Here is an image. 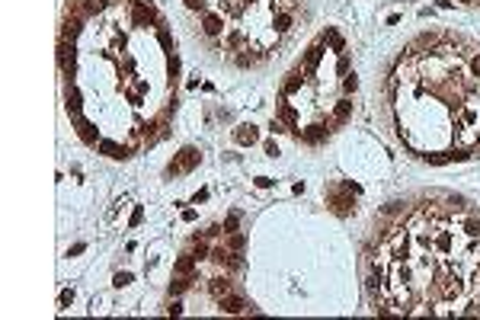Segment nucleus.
<instances>
[{"label":"nucleus","instance_id":"nucleus-1","mask_svg":"<svg viewBox=\"0 0 480 320\" xmlns=\"http://www.w3.org/2000/svg\"><path fill=\"white\" fill-rule=\"evenodd\" d=\"M199 160H202V154H199L196 147H186L183 154H179V160L166 167V176H176V173H189V170H196V167H199Z\"/></svg>","mask_w":480,"mask_h":320},{"label":"nucleus","instance_id":"nucleus-2","mask_svg":"<svg viewBox=\"0 0 480 320\" xmlns=\"http://www.w3.org/2000/svg\"><path fill=\"white\" fill-rule=\"evenodd\" d=\"M58 64H61V70L70 77L77 70V48H74V42H64L61 39V45H58Z\"/></svg>","mask_w":480,"mask_h":320},{"label":"nucleus","instance_id":"nucleus-3","mask_svg":"<svg viewBox=\"0 0 480 320\" xmlns=\"http://www.w3.org/2000/svg\"><path fill=\"white\" fill-rule=\"evenodd\" d=\"M272 29H275V35H288L295 29V13L292 10H275L272 13Z\"/></svg>","mask_w":480,"mask_h":320},{"label":"nucleus","instance_id":"nucleus-4","mask_svg":"<svg viewBox=\"0 0 480 320\" xmlns=\"http://www.w3.org/2000/svg\"><path fill=\"white\" fill-rule=\"evenodd\" d=\"M202 32L205 35H221L224 32V19H221V13H202Z\"/></svg>","mask_w":480,"mask_h":320},{"label":"nucleus","instance_id":"nucleus-5","mask_svg":"<svg viewBox=\"0 0 480 320\" xmlns=\"http://www.w3.org/2000/svg\"><path fill=\"white\" fill-rule=\"evenodd\" d=\"M218 304H221V311H224V314H240V311H247V301H244V298H237L234 291H231V294H224V298H218Z\"/></svg>","mask_w":480,"mask_h":320},{"label":"nucleus","instance_id":"nucleus-6","mask_svg":"<svg viewBox=\"0 0 480 320\" xmlns=\"http://www.w3.org/2000/svg\"><path fill=\"white\" fill-rule=\"evenodd\" d=\"M234 141H237V144H256V141H259L256 125H240L237 132H234Z\"/></svg>","mask_w":480,"mask_h":320},{"label":"nucleus","instance_id":"nucleus-7","mask_svg":"<svg viewBox=\"0 0 480 320\" xmlns=\"http://www.w3.org/2000/svg\"><path fill=\"white\" fill-rule=\"evenodd\" d=\"M80 26H83V16L64 19V26H61V39H64V42H74L77 35H80Z\"/></svg>","mask_w":480,"mask_h":320},{"label":"nucleus","instance_id":"nucleus-8","mask_svg":"<svg viewBox=\"0 0 480 320\" xmlns=\"http://www.w3.org/2000/svg\"><path fill=\"white\" fill-rule=\"evenodd\" d=\"M323 138H327V125H310L301 132V141H307V144H320Z\"/></svg>","mask_w":480,"mask_h":320},{"label":"nucleus","instance_id":"nucleus-9","mask_svg":"<svg viewBox=\"0 0 480 320\" xmlns=\"http://www.w3.org/2000/svg\"><path fill=\"white\" fill-rule=\"evenodd\" d=\"M208 291L214 294V298H224V294H231V291H234V285H231V279H211Z\"/></svg>","mask_w":480,"mask_h":320},{"label":"nucleus","instance_id":"nucleus-10","mask_svg":"<svg viewBox=\"0 0 480 320\" xmlns=\"http://www.w3.org/2000/svg\"><path fill=\"white\" fill-rule=\"evenodd\" d=\"M74 125H77V135H80L83 141H87V144H93V147L100 144V135L93 132V125H87V122H83V118H80V122H74Z\"/></svg>","mask_w":480,"mask_h":320},{"label":"nucleus","instance_id":"nucleus-11","mask_svg":"<svg viewBox=\"0 0 480 320\" xmlns=\"http://www.w3.org/2000/svg\"><path fill=\"white\" fill-rule=\"evenodd\" d=\"M349 115H352V103L349 100H340V103H336V109H333V122H346Z\"/></svg>","mask_w":480,"mask_h":320},{"label":"nucleus","instance_id":"nucleus-12","mask_svg":"<svg viewBox=\"0 0 480 320\" xmlns=\"http://www.w3.org/2000/svg\"><path fill=\"white\" fill-rule=\"evenodd\" d=\"M467 74L474 80H480V52H471V61H467Z\"/></svg>","mask_w":480,"mask_h":320},{"label":"nucleus","instance_id":"nucleus-13","mask_svg":"<svg viewBox=\"0 0 480 320\" xmlns=\"http://www.w3.org/2000/svg\"><path fill=\"white\" fill-rule=\"evenodd\" d=\"M192 266H196V256H183L176 263V272H179V276H186V272H192Z\"/></svg>","mask_w":480,"mask_h":320},{"label":"nucleus","instance_id":"nucleus-14","mask_svg":"<svg viewBox=\"0 0 480 320\" xmlns=\"http://www.w3.org/2000/svg\"><path fill=\"white\" fill-rule=\"evenodd\" d=\"M240 45H244V35H240V32H231V35L224 39V48H227V52H231V48H240Z\"/></svg>","mask_w":480,"mask_h":320},{"label":"nucleus","instance_id":"nucleus-15","mask_svg":"<svg viewBox=\"0 0 480 320\" xmlns=\"http://www.w3.org/2000/svg\"><path fill=\"white\" fill-rule=\"evenodd\" d=\"M237 224H240V215L234 211V215H227V221H224V231H227V234H234V231H237Z\"/></svg>","mask_w":480,"mask_h":320},{"label":"nucleus","instance_id":"nucleus-16","mask_svg":"<svg viewBox=\"0 0 480 320\" xmlns=\"http://www.w3.org/2000/svg\"><path fill=\"white\" fill-rule=\"evenodd\" d=\"M186 288H189V279H176L173 285H170V294H183Z\"/></svg>","mask_w":480,"mask_h":320},{"label":"nucleus","instance_id":"nucleus-17","mask_svg":"<svg viewBox=\"0 0 480 320\" xmlns=\"http://www.w3.org/2000/svg\"><path fill=\"white\" fill-rule=\"evenodd\" d=\"M256 61H259L256 55H237V64H240V67H253Z\"/></svg>","mask_w":480,"mask_h":320},{"label":"nucleus","instance_id":"nucleus-18","mask_svg":"<svg viewBox=\"0 0 480 320\" xmlns=\"http://www.w3.org/2000/svg\"><path fill=\"white\" fill-rule=\"evenodd\" d=\"M355 87H358L355 74H346V80H343V90H346V93H355Z\"/></svg>","mask_w":480,"mask_h":320},{"label":"nucleus","instance_id":"nucleus-19","mask_svg":"<svg viewBox=\"0 0 480 320\" xmlns=\"http://www.w3.org/2000/svg\"><path fill=\"white\" fill-rule=\"evenodd\" d=\"M227 243H231V250H244V237H240V234H231V240H227Z\"/></svg>","mask_w":480,"mask_h":320},{"label":"nucleus","instance_id":"nucleus-20","mask_svg":"<svg viewBox=\"0 0 480 320\" xmlns=\"http://www.w3.org/2000/svg\"><path fill=\"white\" fill-rule=\"evenodd\" d=\"M128 282H131V276H128V272H118V276H115V288H125Z\"/></svg>","mask_w":480,"mask_h":320},{"label":"nucleus","instance_id":"nucleus-21","mask_svg":"<svg viewBox=\"0 0 480 320\" xmlns=\"http://www.w3.org/2000/svg\"><path fill=\"white\" fill-rule=\"evenodd\" d=\"M58 301H61V307H67L70 301H74V291H70V288H64V291H61V298H58Z\"/></svg>","mask_w":480,"mask_h":320},{"label":"nucleus","instance_id":"nucleus-22","mask_svg":"<svg viewBox=\"0 0 480 320\" xmlns=\"http://www.w3.org/2000/svg\"><path fill=\"white\" fill-rule=\"evenodd\" d=\"M160 45H163V48H173V39H170V32H166V29H160Z\"/></svg>","mask_w":480,"mask_h":320},{"label":"nucleus","instance_id":"nucleus-23","mask_svg":"<svg viewBox=\"0 0 480 320\" xmlns=\"http://www.w3.org/2000/svg\"><path fill=\"white\" fill-rule=\"evenodd\" d=\"M183 4H186L189 10H196V13H199V10H202V7H205V0H183Z\"/></svg>","mask_w":480,"mask_h":320},{"label":"nucleus","instance_id":"nucleus-24","mask_svg":"<svg viewBox=\"0 0 480 320\" xmlns=\"http://www.w3.org/2000/svg\"><path fill=\"white\" fill-rule=\"evenodd\" d=\"M256 186H259V189H269L272 180H269V176H256Z\"/></svg>","mask_w":480,"mask_h":320},{"label":"nucleus","instance_id":"nucleus-25","mask_svg":"<svg viewBox=\"0 0 480 320\" xmlns=\"http://www.w3.org/2000/svg\"><path fill=\"white\" fill-rule=\"evenodd\" d=\"M266 154H269V157H275V154H279V147H275V141H269V144H266Z\"/></svg>","mask_w":480,"mask_h":320},{"label":"nucleus","instance_id":"nucleus-26","mask_svg":"<svg viewBox=\"0 0 480 320\" xmlns=\"http://www.w3.org/2000/svg\"><path fill=\"white\" fill-rule=\"evenodd\" d=\"M436 4H439L442 10H448V7H451V0H436Z\"/></svg>","mask_w":480,"mask_h":320},{"label":"nucleus","instance_id":"nucleus-27","mask_svg":"<svg viewBox=\"0 0 480 320\" xmlns=\"http://www.w3.org/2000/svg\"><path fill=\"white\" fill-rule=\"evenodd\" d=\"M461 4H477V0H461Z\"/></svg>","mask_w":480,"mask_h":320}]
</instances>
